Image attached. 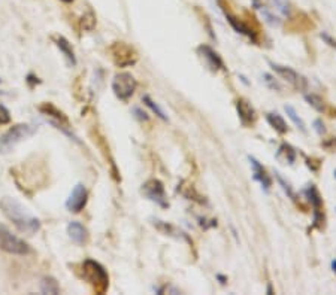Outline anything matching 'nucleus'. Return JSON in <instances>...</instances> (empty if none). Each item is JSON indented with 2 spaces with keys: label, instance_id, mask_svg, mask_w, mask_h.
I'll list each match as a JSON object with an SVG mask.
<instances>
[{
  "label": "nucleus",
  "instance_id": "1",
  "mask_svg": "<svg viewBox=\"0 0 336 295\" xmlns=\"http://www.w3.org/2000/svg\"><path fill=\"white\" fill-rule=\"evenodd\" d=\"M0 210L2 213L12 222L18 231L27 236H33L39 233L42 224L26 206H23L17 198L5 195L0 198Z\"/></svg>",
  "mask_w": 336,
  "mask_h": 295
},
{
  "label": "nucleus",
  "instance_id": "2",
  "mask_svg": "<svg viewBox=\"0 0 336 295\" xmlns=\"http://www.w3.org/2000/svg\"><path fill=\"white\" fill-rule=\"evenodd\" d=\"M81 277L93 288L96 294H105L109 288V276L105 270V267L94 261V259H85L81 264Z\"/></svg>",
  "mask_w": 336,
  "mask_h": 295
},
{
  "label": "nucleus",
  "instance_id": "3",
  "mask_svg": "<svg viewBox=\"0 0 336 295\" xmlns=\"http://www.w3.org/2000/svg\"><path fill=\"white\" fill-rule=\"evenodd\" d=\"M37 131V127L32 124H15L0 136V154H9L21 142L32 137Z\"/></svg>",
  "mask_w": 336,
  "mask_h": 295
},
{
  "label": "nucleus",
  "instance_id": "4",
  "mask_svg": "<svg viewBox=\"0 0 336 295\" xmlns=\"http://www.w3.org/2000/svg\"><path fill=\"white\" fill-rule=\"evenodd\" d=\"M0 251L11 255H20V257L29 255L32 252L30 246L23 239L15 236L2 224H0Z\"/></svg>",
  "mask_w": 336,
  "mask_h": 295
},
{
  "label": "nucleus",
  "instance_id": "5",
  "mask_svg": "<svg viewBox=\"0 0 336 295\" xmlns=\"http://www.w3.org/2000/svg\"><path fill=\"white\" fill-rule=\"evenodd\" d=\"M136 87H138L136 79L133 78V75L127 73V72L115 75V78L112 81V91H114L115 97L123 102L129 100L133 96Z\"/></svg>",
  "mask_w": 336,
  "mask_h": 295
},
{
  "label": "nucleus",
  "instance_id": "6",
  "mask_svg": "<svg viewBox=\"0 0 336 295\" xmlns=\"http://www.w3.org/2000/svg\"><path fill=\"white\" fill-rule=\"evenodd\" d=\"M142 194L148 198L149 201L158 204L160 207H167V197H166V191L163 184L158 179H149L141 188Z\"/></svg>",
  "mask_w": 336,
  "mask_h": 295
},
{
  "label": "nucleus",
  "instance_id": "7",
  "mask_svg": "<svg viewBox=\"0 0 336 295\" xmlns=\"http://www.w3.org/2000/svg\"><path fill=\"white\" fill-rule=\"evenodd\" d=\"M112 58L115 61L117 66L120 67H126V66H130V64H135L136 63V52L133 48H130L129 45L123 43V42H117L111 49Z\"/></svg>",
  "mask_w": 336,
  "mask_h": 295
},
{
  "label": "nucleus",
  "instance_id": "8",
  "mask_svg": "<svg viewBox=\"0 0 336 295\" xmlns=\"http://www.w3.org/2000/svg\"><path fill=\"white\" fill-rule=\"evenodd\" d=\"M87 198H88L87 188L82 184H76L66 200V209L72 213H79L85 207Z\"/></svg>",
  "mask_w": 336,
  "mask_h": 295
},
{
  "label": "nucleus",
  "instance_id": "9",
  "mask_svg": "<svg viewBox=\"0 0 336 295\" xmlns=\"http://www.w3.org/2000/svg\"><path fill=\"white\" fill-rule=\"evenodd\" d=\"M270 67L273 69L275 73H278L283 79H286L289 84H292L295 88L298 90H306V79L303 76L293 70L292 67H287V66H281V64H276V63H270Z\"/></svg>",
  "mask_w": 336,
  "mask_h": 295
},
{
  "label": "nucleus",
  "instance_id": "10",
  "mask_svg": "<svg viewBox=\"0 0 336 295\" xmlns=\"http://www.w3.org/2000/svg\"><path fill=\"white\" fill-rule=\"evenodd\" d=\"M68 236L78 246H84L88 242V230L78 221H72L68 224Z\"/></svg>",
  "mask_w": 336,
  "mask_h": 295
},
{
  "label": "nucleus",
  "instance_id": "11",
  "mask_svg": "<svg viewBox=\"0 0 336 295\" xmlns=\"http://www.w3.org/2000/svg\"><path fill=\"white\" fill-rule=\"evenodd\" d=\"M199 52H200V55L206 60V63L209 64L211 69H214V70L223 69V60H221V57H220L212 48H209L208 45H200V46H199Z\"/></svg>",
  "mask_w": 336,
  "mask_h": 295
},
{
  "label": "nucleus",
  "instance_id": "12",
  "mask_svg": "<svg viewBox=\"0 0 336 295\" xmlns=\"http://www.w3.org/2000/svg\"><path fill=\"white\" fill-rule=\"evenodd\" d=\"M55 45L60 49V52L63 54V57L66 58V61L69 63V66H76V57H75L74 48L71 45V42L65 36L55 37Z\"/></svg>",
  "mask_w": 336,
  "mask_h": 295
},
{
  "label": "nucleus",
  "instance_id": "13",
  "mask_svg": "<svg viewBox=\"0 0 336 295\" xmlns=\"http://www.w3.org/2000/svg\"><path fill=\"white\" fill-rule=\"evenodd\" d=\"M250 163H251V167H253L254 179H256V181H259V182L261 184V186H263V188L267 191V189L270 188V185H272V181H270L269 175L266 173V170L263 169V166H261L260 163H259L256 158L250 157Z\"/></svg>",
  "mask_w": 336,
  "mask_h": 295
},
{
  "label": "nucleus",
  "instance_id": "14",
  "mask_svg": "<svg viewBox=\"0 0 336 295\" xmlns=\"http://www.w3.org/2000/svg\"><path fill=\"white\" fill-rule=\"evenodd\" d=\"M223 11H224L226 18H227V21L232 24V27H233V29H235L238 33H242V35H245V36L253 37V39H254V32H253V30H251L248 26H245V24H244L241 20H238L235 15H232V14H230V12H229L226 8H223Z\"/></svg>",
  "mask_w": 336,
  "mask_h": 295
},
{
  "label": "nucleus",
  "instance_id": "15",
  "mask_svg": "<svg viewBox=\"0 0 336 295\" xmlns=\"http://www.w3.org/2000/svg\"><path fill=\"white\" fill-rule=\"evenodd\" d=\"M39 289H40L42 294H51V295L60 294V285H59L57 279L52 277V276H43V277L40 279Z\"/></svg>",
  "mask_w": 336,
  "mask_h": 295
},
{
  "label": "nucleus",
  "instance_id": "16",
  "mask_svg": "<svg viewBox=\"0 0 336 295\" xmlns=\"http://www.w3.org/2000/svg\"><path fill=\"white\" fill-rule=\"evenodd\" d=\"M236 109L239 113V118L244 124H250L254 121V115L256 112L253 109V106L247 102V100H238L236 103Z\"/></svg>",
  "mask_w": 336,
  "mask_h": 295
},
{
  "label": "nucleus",
  "instance_id": "17",
  "mask_svg": "<svg viewBox=\"0 0 336 295\" xmlns=\"http://www.w3.org/2000/svg\"><path fill=\"white\" fill-rule=\"evenodd\" d=\"M154 225L157 227V230H160V231L164 233L166 236H174V237H177V239H186V234H184L181 230L175 228L174 225H171V224H167V222L154 219Z\"/></svg>",
  "mask_w": 336,
  "mask_h": 295
},
{
  "label": "nucleus",
  "instance_id": "18",
  "mask_svg": "<svg viewBox=\"0 0 336 295\" xmlns=\"http://www.w3.org/2000/svg\"><path fill=\"white\" fill-rule=\"evenodd\" d=\"M266 119L270 124V127H273L278 133H287L289 127H287L286 121L283 119V116L279 113H267Z\"/></svg>",
  "mask_w": 336,
  "mask_h": 295
},
{
  "label": "nucleus",
  "instance_id": "19",
  "mask_svg": "<svg viewBox=\"0 0 336 295\" xmlns=\"http://www.w3.org/2000/svg\"><path fill=\"white\" fill-rule=\"evenodd\" d=\"M284 109H286V112H287L289 118H290V119H292V121L295 122V125L298 127L300 131H303V133H305V131H306L305 122H303V119H302V118L299 116L298 112L295 111V108H293V106H290V105H286V108H284Z\"/></svg>",
  "mask_w": 336,
  "mask_h": 295
},
{
  "label": "nucleus",
  "instance_id": "20",
  "mask_svg": "<svg viewBox=\"0 0 336 295\" xmlns=\"http://www.w3.org/2000/svg\"><path fill=\"white\" fill-rule=\"evenodd\" d=\"M142 100H144V103H145V105L148 106L149 109L154 112V113H155V115H157V116H158L160 119H163V121H167V116H166L164 111H163V109H161V108H160V106H158V105H157V103H155V102H154V100L151 99V97H149V96H144V99H142Z\"/></svg>",
  "mask_w": 336,
  "mask_h": 295
},
{
  "label": "nucleus",
  "instance_id": "21",
  "mask_svg": "<svg viewBox=\"0 0 336 295\" xmlns=\"http://www.w3.org/2000/svg\"><path fill=\"white\" fill-rule=\"evenodd\" d=\"M305 99H306V102H308L314 109H317L318 112H323L324 105H323V99H321V97H318V96H315V94H306Z\"/></svg>",
  "mask_w": 336,
  "mask_h": 295
},
{
  "label": "nucleus",
  "instance_id": "22",
  "mask_svg": "<svg viewBox=\"0 0 336 295\" xmlns=\"http://www.w3.org/2000/svg\"><path fill=\"white\" fill-rule=\"evenodd\" d=\"M81 24H82V27H84L85 30H93L94 26H96V17H94L91 12H88V14H85V15L82 17Z\"/></svg>",
  "mask_w": 336,
  "mask_h": 295
},
{
  "label": "nucleus",
  "instance_id": "23",
  "mask_svg": "<svg viewBox=\"0 0 336 295\" xmlns=\"http://www.w3.org/2000/svg\"><path fill=\"white\" fill-rule=\"evenodd\" d=\"M11 122V112L9 109L0 103V125H6Z\"/></svg>",
  "mask_w": 336,
  "mask_h": 295
},
{
  "label": "nucleus",
  "instance_id": "24",
  "mask_svg": "<svg viewBox=\"0 0 336 295\" xmlns=\"http://www.w3.org/2000/svg\"><path fill=\"white\" fill-rule=\"evenodd\" d=\"M279 151L286 154V157H287V161H289L290 164H292V163L295 161V151H293V148L289 146V145H283V146L279 148Z\"/></svg>",
  "mask_w": 336,
  "mask_h": 295
},
{
  "label": "nucleus",
  "instance_id": "25",
  "mask_svg": "<svg viewBox=\"0 0 336 295\" xmlns=\"http://www.w3.org/2000/svg\"><path fill=\"white\" fill-rule=\"evenodd\" d=\"M261 8H263V6H261ZM261 12H263V15L266 17L267 23H270V24H278V21H276L278 18H276V17H273V15H272V14H270V12H269L266 8H263V9H261Z\"/></svg>",
  "mask_w": 336,
  "mask_h": 295
},
{
  "label": "nucleus",
  "instance_id": "26",
  "mask_svg": "<svg viewBox=\"0 0 336 295\" xmlns=\"http://www.w3.org/2000/svg\"><path fill=\"white\" fill-rule=\"evenodd\" d=\"M273 2H275V6H278V9H279L284 15L289 14V5H287L284 0H273Z\"/></svg>",
  "mask_w": 336,
  "mask_h": 295
},
{
  "label": "nucleus",
  "instance_id": "27",
  "mask_svg": "<svg viewBox=\"0 0 336 295\" xmlns=\"http://www.w3.org/2000/svg\"><path fill=\"white\" fill-rule=\"evenodd\" d=\"M278 181H279V184L283 185V188H284V191H286V192H287V194H289V195H290V197H292V198H295V194H293V189H292V188H290V185H289V184H286V182H284V179H283V178H281V176H278Z\"/></svg>",
  "mask_w": 336,
  "mask_h": 295
},
{
  "label": "nucleus",
  "instance_id": "28",
  "mask_svg": "<svg viewBox=\"0 0 336 295\" xmlns=\"http://www.w3.org/2000/svg\"><path fill=\"white\" fill-rule=\"evenodd\" d=\"M314 127H315V130H317L318 134H324V133H326V128H324V124H323L321 119H317V121L314 122Z\"/></svg>",
  "mask_w": 336,
  "mask_h": 295
},
{
  "label": "nucleus",
  "instance_id": "29",
  "mask_svg": "<svg viewBox=\"0 0 336 295\" xmlns=\"http://www.w3.org/2000/svg\"><path fill=\"white\" fill-rule=\"evenodd\" d=\"M264 78H266V82H267V84H269V85H270L273 90H275V88H276V90H281V87L278 85V82H276V81H275V79H273L270 75H264Z\"/></svg>",
  "mask_w": 336,
  "mask_h": 295
},
{
  "label": "nucleus",
  "instance_id": "30",
  "mask_svg": "<svg viewBox=\"0 0 336 295\" xmlns=\"http://www.w3.org/2000/svg\"><path fill=\"white\" fill-rule=\"evenodd\" d=\"M321 37H323V39H324V40H326V42H327V43H329L330 46L336 48V40H333V39L329 36V35H326V33H321Z\"/></svg>",
  "mask_w": 336,
  "mask_h": 295
},
{
  "label": "nucleus",
  "instance_id": "31",
  "mask_svg": "<svg viewBox=\"0 0 336 295\" xmlns=\"http://www.w3.org/2000/svg\"><path fill=\"white\" fill-rule=\"evenodd\" d=\"M135 113H138V115H136V116H138V118H139V119H145V121H147V119H148V116H147V113H145V112H142V111H141V109H139V108H135Z\"/></svg>",
  "mask_w": 336,
  "mask_h": 295
},
{
  "label": "nucleus",
  "instance_id": "32",
  "mask_svg": "<svg viewBox=\"0 0 336 295\" xmlns=\"http://www.w3.org/2000/svg\"><path fill=\"white\" fill-rule=\"evenodd\" d=\"M253 3H254V6H256V8H261L260 0H253Z\"/></svg>",
  "mask_w": 336,
  "mask_h": 295
},
{
  "label": "nucleus",
  "instance_id": "33",
  "mask_svg": "<svg viewBox=\"0 0 336 295\" xmlns=\"http://www.w3.org/2000/svg\"><path fill=\"white\" fill-rule=\"evenodd\" d=\"M332 268H333V271H335L336 274V259L335 261H332Z\"/></svg>",
  "mask_w": 336,
  "mask_h": 295
},
{
  "label": "nucleus",
  "instance_id": "34",
  "mask_svg": "<svg viewBox=\"0 0 336 295\" xmlns=\"http://www.w3.org/2000/svg\"><path fill=\"white\" fill-rule=\"evenodd\" d=\"M62 2H65V3H72L74 0H62Z\"/></svg>",
  "mask_w": 336,
  "mask_h": 295
},
{
  "label": "nucleus",
  "instance_id": "35",
  "mask_svg": "<svg viewBox=\"0 0 336 295\" xmlns=\"http://www.w3.org/2000/svg\"><path fill=\"white\" fill-rule=\"evenodd\" d=\"M335 178H336V170H335Z\"/></svg>",
  "mask_w": 336,
  "mask_h": 295
}]
</instances>
